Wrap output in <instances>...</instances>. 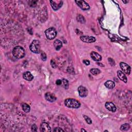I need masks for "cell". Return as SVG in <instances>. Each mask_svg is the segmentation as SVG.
Wrapping results in <instances>:
<instances>
[{
	"label": "cell",
	"mask_w": 132,
	"mask_h": 132,
	"mask_svg": "<svg viewBox=\"0 0 132 132\" xmlns=\"http://www.w3.org/2000/svg\"><path fill=\"white\" fill-rule=\"evenodd\" d=\"M97 64L98 65H99V66H101V67H104V66L103 65V64H101L100 63V62H99H99H98V63H97Z\"/></svg>",
	"instance_id": "cell-30"
},
{
	"label": "cell",
	"mask_w": 132,
	"mask_h": 132,
	"mask_svg": "<svg viewBox=\"0 0 132 132\" xmlns=\"http://www.w3.org/2000/svg\"><path fill=\"white\" fill-rule=\"evenodd\" d=\"M22 110H23V111H25L26 113H28L30 111V110H31L30 106H29L27 104L23 103L22 104Z\"/></svg>",
	"instance_id": "cell-18"
},
{
	"label": "cell",
	"mask_w": 132,
	"mask_h": 132,
	"mask_svg": "<svg viewBox=\"0 0 132 132\" xmlns=\"http://www.w3.org/2000/svg\"><path fill=\"white\" fill-rule=\"evenodd\" d=\"M117 75L119 78L122 81L124 82H127V79L126 77V75L123 73L122 71H117Z\"/></svg>",
	"instance_id": "cell-15"
},
{
	"label": "cell",
	"mask_w": 132,
	"mask_h": 132,
	"mask_svg": "<svg viewBox=\"0 0 132 132\" xmlns=\"http://www.w3.org/2000/svg\"><path fill=\"white\" fill-rule=\"evenodd\" d=\"M50 2L51 3V5L52 6V7L54 10H55V11H57V10L60 8L62 5V3H63V2L62 1L57 2V1H50Z\"/></svg>",
	"instance_id": "cell-9"
},
{
	"label": "cell",
	"mask_w": 132,
	"mask_h": 132,
	"mask_svg": "<svg viewBox=\"0 0 132 132\" xmlns=\"http://www.w3.org/2000/svg\"><path fill=\"white\" fill-rule=\"evenodd\" d=\"M130 125L128 123H125L124 124H122L121 126L120 129L122 131H126L130 129Z\"/></svg>",
	"instance_id": "cell-20"
},
{
	"label": "cell",
	"mask_w": 132,
	"mask_h": 132,
	"mask_svg": "<svg viewBox=\"0 0 132 132\" xmlns=\"http://www.w3.org/2000/svg\"><path fill=\"white\" fill-rule=\"evenodd\" d=\"M51 66L52 67V68H56V64H55V62L53 61V60H52L51 61Z\"/></svg>",
	"instance_id": "cell-25"
},
{
	"label": "cell",
	"mask_w": 132,
	"mask_h": 132,
	"mask_svg": "<svg viewBox=\"0 0 132 132\" xmlns=\"http://www.w3.org/2000/svg\"><path fill=\"white\" fill-rule=\"evenodd\" d=\"M23 78L25 79V80L28 81H31L33 80V78H34L33 75L31 74V72H29L28 71L25 72L24 73H23Z\"/></svg>",
	"instance_id": "cell-14"
},
{
	"label": "cell",
	"mask_w": 132,
	"mask_h": 132,
	"mask_svg": "<svg viewBox=\"0 0 132 132\" xmlns=\"http://www.w3.org/2000/svg\"><path fill=\"white\" fill-rule=\"evenodd\" d=\"M32 131L33 132H36L37 131V127L35 124L33 125L32 127Z\"/></svg>",
	"instance_id": "cell-26"
},
{
	"label": "cell",
	"mask_w": 132,
	"mask_h": 132,
	"mask_svg": "<svg viewBox=\"0 0 132 132\" xmlns=\"http://www.w3.org/2000/svg\"><path fill=\"white\" fill-rule=\"evenodd\" d=\"M90 72L92 75H97L101 73V71L97 68H92L90 69Z\"/></svg>",
	"instance_id": "cell-21"
},
{
	"label": "cell",
	"mask_w": 132,
	"mask_h": 132,
	"mask_svg": "<svg viewBox=\"0 0 132 132\" xmlns=\"http://www.w3.org/2000/svg\"><path fill=\"white\" fill-rule=\"evenodd\" d=\"M105 106L106 109H107L108 110H110V111L115 112L116 111L117 108L116 107L115 105L113 103H112V102H106V103H105Z\"/></svg>",
	"instance_id": "cell-12"
},
{
	"label": "cell",
	"mask_w": 132,
	"mask_h": 132,
	"mask_svg": "<svg viewBox=\"0 0 132 132\" xmlns=\"http://www.w3.org/2000/svg\"><path fill=\"white\" fill-rule=\"evenodd\" d=\"M83 63L85 64L86 66H88L90 65V61L88 60H83Z\"/></svg>",
	"instance_id": "cell-28"
},
{
	"label": "cell",
	"mask_w": 132,
	"mask_h": 132,
	"mask_svg": "<svg viewBox=\"0 0 132 132\" xmlns=\"http://www.w3.org/2000/svg\"><path fill=\"white\" fill-rule=\"evenodd\" d=\"M81 40L84 42L86 43H92L94 42L96 40L95 37L93 36H82L81 37Z\"/></svg>",
	"instance_id": "cell-8"
},
{
	"label": "cell",
	"mask_w": 132,
	"mask_h": 132,
	"mask_svg": "<svg viewBox=\"0 0 132 132\" xmlns=\"http://www.w3.org/2000/svg\"><path fill=\"white\" fill-rule=\"evenodd\" d=\"M91 58L94 60L96 61H100L102 60L101 56L95 52H92L90 54Z\"/></svg>",
	"instance_id": "cell-13"
},
{
	"label": "cell",
	"mask_w": 132,
	"mask_h": 132,
	"mask_svg": "<svg viewBox=\"0 0 132 132\" xmlns=\"http://www.w3.org/2000/svg\"><path fill=\"white\" fill-rule=\"evenodd\" d=\"M78 91L79 95L82 98H85L88 95V91L87 89L85 87L82 86H80V87H78Z\"/></svg>",
	"instance_id": "cell-6"
},
{
	"label": "cell",
	"mask_w": 132,
	"mask_h": 132,
	"mask_svg": "<svg viewBox=\"0 0 132 132\" xmlns=\"http://www.w3.org/2000/svg\"><path fill=\"white\" fill-rule=\"evenodd\" d=\"M56 84L57 85H61V80H58L56 82Z\"/></svg>",
	"instance_id": "cell-29"
},
{
	"label": "cell",
	"mask_w": 132,
	"mask_h": 132,
	"mask_svg": "<svg viewBox=\"0 0 132 132\" xmlns=\"http://www.w3.org/2000/svg\"><path fill=\"white\" fill-rule=\"evenodd\" d=\"M77 20H78V21L80 22L81 23H85V19L83 17V16L82 15H80L77 16Z\"/></svg>",
	"instance_id": "cell-23"
},
{
	"label": "cell",
	"mask_w": 132,
	"mask_h": 132,
	"mask_svg": "<svg viewBox=\"0 0 132 132\" xmlns=\"http://www.w3.org/2000/svg\"><path fill=\"white\" fill-rule=\"evenodd\" d=\"M54 46L55 47V49H56V50L58 51L62 47V44L61 41L58 40V39H56V40H55L54 42Z\"/></svg>",
	"instance_id": "cell-16"
},
{
	"label": "cell",
	"mask_w": 132,
	"mask_h": 132,
	"mask_svg": "<svg viewBox=\"0 0 132 132\" xmlns=\"http://www.w3.org/2000/svg\"><path fill=\"white\" fill-rule=\"evenodd\" d=\"M120 66L121 69L123 70V71L125 73H126L128 75L130 74L131 68L129 65L126 63H125V62H121L120 63Z\"/></svg>",
	"instance_id": "cell-7"
},
{
	"label": "cell",
	"mask_w": 132,
	"mask_h": 132,
	"mask_svg": "<svg viewBox=\"0 0 132 132\" xmlns=\"http://www.w3.org/2000/svg\"><path fill=\"white\" fill-rule=\"evenodd\" d=\"M41 132H51V129L50 125L46 122H42L40 125V129Z\"/></svg>",
	"instance_id": "cell-11"
},
{
	"label": "cell",
	"mask_w": 132,
	"mask_h": 132,
	"mask_svg": "<svg viewBox=\"0 0 132 132\" xmlns=\"http://www.w3.org/2000/svg\"><path fill=\"white\" fill-rule=\"evenodd\" d=\"M54 132H64V131L60 127H56L54 130Z\"/></svg>",
	"instance_id": "cell-27"
},
{
	"label": "cell",
	"mask_w": 132,
	"mask_h": 132,
	"mask_svg": "<svg viewBox=\"0 0 132 132\" xmlns=\"http://www.w3.org/2000/svg\"><path fill=\"white\" fill-rule=\"evenodd\" d=\"M105 86L106 88L110 89H113L115 87V83L113 81H107L105 82Z\"/></svg>",
	"instance_id": "cell-17"
},
{
	"label": "cell",
	"mask_w": 132,
	"mask_h": 132,
	"mask_svg": "<svg viewBox=\"0 0 132 132\" xmlns=\"http://www.w3.org/2000/svg\"><path fill=\"white\" fill-rule=\"evenodd\" d=\"M65 104L67 107L71 108L77 109L81 106L80 102L74 99H67L65 101Z\"/></svg>",
	"instance_id": "cell-1"
},
{
	"label": "cell",
	"mask_w": 132,
	"mask_h": 132,
	"mask_svg": "<svg viewBox=\"0 0 132 132\" xmlns=\"http://www.w3.org/2000/svg\"><path fill=\"white\" fill-rule=\"evenodd\" d=\"M84 119H85V121H86V122H87L88 124H91L92 123V121H91V119H90L89 117H88V116H87L84 115Z\"/></svg>",
	"instance_id": "cell-24"
},
{
	"label": "cell",
	"mask_w": 132,
	"mask_h": 132,
	"mask_svg": "<svg viewBox=\"0 0 132 132\" xmlns=\"http://www.w3.org/2000/svg\"><path fill=\"white\" fill-rule=\"evenodd\" d=\"M29 49L33 53L39 54L41 52L40 42L37 40H34L29 45Z\"/></svg>",
	"instance_id": "cell-3"
},
{
	"label": "cell",
	"mask_w": 132,
	"mask_h": 132,
	"mask_svg": "<svg viewBox=\"0 0 132 132\" xmlns=\"http://www.w3.org/2000/svg\"><path fill=\"white\" fill-rule=\"evenodd\" d=\"M45 34L48 39L52 40L57 36V31L54 28H50L45 31Z\"/></svg>",
	"instance_id": "cell-4"
},
{
	"label": "cell",
	"mask_w": 132,
	"mask_h": 132,
	"mask_svg": "<svg viewBox=\"0 0 132 132\" xmlns=\"http://www.w3.org/2000/svg\"><path fill=\"white\" fill-rule=\"evenodd\" d=\"M75 2L82 10L87 11V10L89 9L90 8L89 5H88L87 3L84 1H75Z\"/></svg>",
	"instance_id": "cell-5"
},
{
	"label": "cell",
	"mask_w": 132,
	"mask_h": 132,
	"mask_svg": "<svg viewBox=\"0 0 132 132\" xmlns=\"http://www.w3.org/2000/svg\"><path fill=\"white\" fill-rule=\"evenodd\" d=\"M122 2L124 3H125V4H127V3L128 2V1H122Z\"/></svg>",
	"instance_id": "cell-31"
},
{
	"label": "cell",
	"mask_w": 132,
	"mask_h": 132,
	"mask_svg": "<svg viewBox=\"0 0 132 132\" xmlns=\"http://www.w3.org/2000/svg\"><path fill=\"white\" fill-rule=\"evenodd\" d=\"M40 53H41L40 57H41V58L42 60L43 61L47 60V55H46V54L44 52H43V51L40 52Z\"/></svg>",
	"instance_id": "cell-22"
},
{
	"label": "cell",
	"mask_w": 132,
	"mask_h": 132,
	"mask_svg": "<svg viewBox=\"0 0 132 132\" xmlns=\"http://www.w3.org/2000/svg\"><path fill=\"white\" fill-rule=\"evenodd\" d=\"M62 86L63 87L66 89H67L69 88V82L68 80H66L65 78H63L61 80V84Z\"/></svg>",
	"instance_id": "cell-19"
},
{
	"label": "cell",
	"mask_w": 132,
	"mask_h": 132,
	"mask_svg": "<svg viewBox=\"0 0 132 132\" xmlns=\"http://www.w3.org/2000/svg\"><path fill=\"white\" fill-rule=\"evenodd\" d=\"M12 54L16 58H23L25 55L24 49L20 46H16L12 50Z\"/></svg>",
	"instance_id": "cell-2"
},
{
	"label": "cell",
	"mask_w": 132,
	"mask_h": 132,
	"mask_svg": "<svg viewBox=\"0 0 132 132\" xmlns=\"http://www.w3.org/2000/svg\"><path fill=\"white\" fill-rule=\"evenodd\" d=\"M81 132H86V130H85L84 129H82L81 130Z\"/></svg>",
	"instance_id": "cell-32"
},
{
	"label": "cell",
	"mask_w": 132,
	"mask_h": 132,
	"mask_svg": "<svg viewBox=\"0 0 132 132\" xmlns=\"http://www.w3.org/2000/svg\"><path fill=\"white\" fill-rule=\"evenodd\" d=\"M45 98L46 100L50 102H53L56 100V97L55 95L51 92H47L45 94Z\"/></svg>",
	"instance_id": "cell-10"
}]
</instances>
